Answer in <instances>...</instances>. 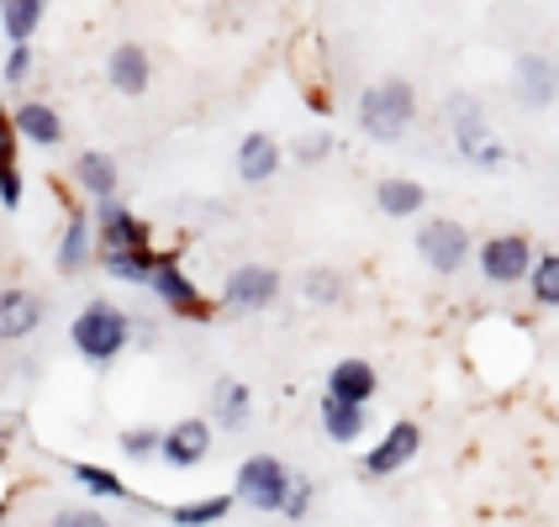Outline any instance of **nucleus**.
Returning a JSON list of instances; mask_svg holds the SVG:
<instances>
[{
    "label": "nucleus",
    "instance_id": "1",
    "mask_svg": "<svg viewBox=\"0 0 559 527\" xmlns=\"http://www.w3.org/2000/svg\"><path fill=\"white\" fill-rule=\"evenodd\" d=\"M412 122H417V91L402 74H385L359 95V132L370 143H402Z\"/></svg>",
    "mask_w": 559,
    "mask_h": 527
},
{
    "label": "nucleus",
    "instance_id": "2",
    "mask_svg": "<svg viewBox=\"0 0 559 527\" xmlns=\"http://www.w3.org/2000/svg\"><path fill=\"white\" fill-rule=\"evenodd\" d=\"M69 343H74V354H80L85 364L106 370V364L122 359L127 343H132V316H127L122 307H111V301H91V307L74 316Z\"/></svg>",
    "mask_w": 559,
    "mask_h": 527
},
{
    "label": "nucleus",
    "instance_id": "3",
    "mask_svg": "<svg viewBox=\"0 0 559 527\" xmlns=\"http://www.w3.org/2000/svg\"><path fill=\"white\" fill-rule=\"evenodd\" d=\"M449 132H454L460 158L475 164V169H501L507 164V143L491 132V122H486V111H480L475 95H454L449 100Z\"/></svg>",
    "mask_w": 559,
    "mask_h": 527
},
{
    "label": "nucleus",
    "instance_id": "4",
    "mask_svg": "<svg viewBox=\"0 0 559 527\" xmlns=\"http://www.w3.org/2000/svg\"><path fill=\"white\" fill-rule=\"evenodd\" d=\"M290 486H296V469H285L275 454H249L238 465V501L264 512V517H285V501H290Z\"/></svg>",
    "mask_w": 559,
    "mask_h": 527
},
{
    "label": "nucleus",
    "instance_id": "5",
    "mask_svg": "<svg viewBox=\"0 0 559 527\" xmlns=\"http://www.w3.org/2000/svg\"><path fill=\"white\" fill-rule=\"evenodd\" d=\"M475 264H480L486 285H523L533 275V264H538V253H533L523 232H497V238H486L475 249Z\"/></svg>",
    "mask_w": 559,
    "mask_h": 527
},
{
    "label": "nucleus",
    "instance_id": "6",
    "mask_svg": "<svg viewBox=\"0 0 559 527\" xmlns=\"http://www.w3.org/2000/svg\"><path fill=\"white\" fill-rule=\"evenodd\" d=\"M417 253H423V264L433 275H460L469 264V253H475V243H469V227H460L454 217H433L417 227Z\"/></svg>",
    "mask_w": 559,
    "mask_h": 527
},
{
    "label": "nucleus",
    "instance_id": "7",
    "mask_svg": "<svg viewBox=\"0 0 559 527\" xmlns=\"http://www.w3.org/2000/svg\"><path fill=\"white\" fill-rule=\"evenodd\" d=\"M148 285H154V296L175 311V316H186V322H212V301L201 296V285H195L175 259H158L154 275H148Z\"/></svg>",
    "mask_w": 559,
    "mask_h": 527
},
{
    "label": "nucleus",
    "instance_id": "8",
    "mask_svg": "<svg viewBox=\"0 0 559 527\" xmlns=\"http://www.w3.org/2000/svg\"><path fill=\"white\" fill-rule=\"evenodd\" d=\"M417 454H423V428H417V422H391L385 438L365 454V475H370V480H391V475H402Z\"/></svg>",
    "mask_w": 559,
    "mask_h": 527
},
{
    "label": "nucleus",
    "instance_id": "9",
    "mask_svg": "<svg viewBox=\"0 0 559 527\" xmlns=\"http://www.w3.org/2000/svg\"><path fill=\"white\" fill-rule=\"evenodd\" d=\"M275 296H280V270H270V264H238L227 275V285H222V301L233 311H264L275 307Z\"/></svg>",
    "mask_w": 559,
    "mask_h": 527
},
{
    "label": "nucleus",
    "instance_id": "10",
    "mask_svg": "<svg viewBox=\"0 0 559 527\" xmlns=\"http://www.w3.org/2000/svg\"><path fill=\"white\" fill-rule=\"evenodd\" d=\"M512 95H518V106H528V111L555 106V95H559L555 59H544V53H518V63H512Z\"/></svg>",
    "mask_w": 559,
    "mask_h": 527
},
{
    "label": "nucleus",
    "instance_id": "11",
    "mask_svg": "<svg viewBox=\"0 0 559 527\" xmlns=\"http://www.w3.org/2000/svg\"><path fill=\"white\" fill-rule=\"evenodd\" d=\"M212 428L217 422H206V417H186V422H175L169 433H164V465L169 469H195L206 454H212Z\"/></svg>",
    "mask_w": 559,
    "mask_h": 527
},
{
    "label": "nucleus",
    "instance_id": "12",
    "mask_svg": "<svg viewBox=\"0 0 559 527\" xmlns=\"http://www.w3.org/2000/svg\"><path fill=\"white\" fill-rule=\"evenodd\" d=\"M95 238H100V253H122V249H148V227L127 212L122 201L111 195V201H100L95 206Z\"/></svg>",
    "mask_w": 559,
    "mask_h": 527
},
{
    "label": "nucleus",
    "instance_id": "13",
    "mask_svg": "<svg viewBox=\"0 0 559 527\" xmlns=\"http://www.w3.org/2000/svg\"><path fill=\"white\" fill-rule=\"evenodd\" d=\"M43 327V296L27 285H5L0 290V343H22Z\"/></svg>",
    "mask_w": 559,
    "mask_h": 527
},
{
    "label": "nucleus",
    "instance_id": "14",
    "mask_svg": "<svg viewBox=\"0 0 559 527\" xmlns=\"http://www.w3.org/2000/svg\"><path fill=\"white\" fill-rule=\"evenodd\" d=\"M106 80L117 95H143L154 85V63H148V48L143 43H117L106 53Z\"/></svg>",
    "mask_w": 559,
    "mask_h": 527
},
{
    "label": "nucleus",
    "instance_id": "15",
    "mask_svg": "<svg viewBox=\"0 0 559 527\" xmlns=\"http://www.w3.org/2000/svg\"><path fill=\"white\" fill-rule=\"evenodd\" d=\"M280 143L270 137V132H249L243 143H238V180L243 185H270L280 175Z\"/></svg>",
    "mask_w": 559,
    "mask_h": 527
},
{
    "label": "nucleus",
    "instance_id": "16",
    "mask_svg": "<svg viewBox=\"0 0 559 527\" xmlns=\"http://www.w3.org/2000/svg\"><path fill=\"white\" fill-rule=\"evenodd\" d=\"M374 391H380V374H374L370 359H338V364L328 370V396H338V402L370 406Z\"/></svg>",
    "mask_w": 559,
    "mask_h": 527
},
{
    "label": "nucleus",
    "instance_id": "17",
    "mask_svg": "<svg viewBox=\"0 0 559 527\" xmlns=\"http://www.w3.org/2000/svg\"><path fill=\"white\" fill-rule=\"evenodd\" d=\"M253 417V391L243 380H217L212 385V422L222 433H243Z\"/></svg>",
    "mask_w": 559,
    "mask_h": 527
},
{
    "label": "nucleus",
    "instance_id": "18",
    "mask_svg": "<svg viewBox=\"0 0 559 527\" xmlns=\"http://www.w3.org/2000/svg\"><path fill=\"white\" fill-rule=\"evenodd\" d=\"M11 122H16V132L27 137L32 148H59L63 143V122L53 106H43V100H22L16 111H11Z\"/></svg>",
    "mask_w": 559,
    "mask_h": 527
},
{
    "label": "nucleus",
    "instance_id": "19",
    "mask_svg": "<svg viewBox=\"0 0 559 527\" xmlns=\"http://www.w3.org/2000/svg\"><path fill=\"white\" fill-rule=\"evenodd\" d=\"M374 206L385 212V217H417L423 206H428V185H417V180H406V175H391V180H380L374 185Z\"/></svg>",
    "mask_w": 559,
    "mask_h": 527
},
{
    "label": "nucleus",
    "instance_id": "20",
    "mask_svg": "<svg viewBox=\"0 0 559 527\" xmlns=\"http://www.w3.org/2000/svg\"><path fill=\"white\" fill-rule=\"evenodd\" d=\"M74 180H80V190H85V195H95V201H111V195H117V158L100 154V148H85V154L74 158Z\"/></svg>",
    "mask_w": 559,
    "mask_h": 527
},
{
    "label": "nucleus",
    "instance_id": "21",
    "mask_svg": "<svg viewBox=\"0 0 559 527\" xmlns=\"http://www.w3.org/2000/svg\"><path fill=\"white\" fill-rule=\"evenodd\" d=\"M365 422H370V406L322 396V433L333 438V443H354V438H365Z\"/></svg>",
    "mask_w": 559,
    "mask_h": 527
},
{
    "label": "nucleus",
    "instance_id": "22",
    "mask_svg": "<svg viewBox=\"0 0 559 527\" xmlns=\"http://www.w3.org/2000/svg\"><path fill=\"white\" fill-rule=\"evenodd\" d=\"M16 122L0 111V206L5 212H16L22 206V175H16Z\"/></svg>",
    "mask_w": 559,
    "mask_h": 527
},
{
    "label": "nucleus",
    "instance_id": "23",
    "mask_svg": "<svg viewBox=\"0 0 559 527\" xmlns=\"http://www.w3.org/2000/svg\"><path fill=\"white\" fill-rule=\"evenodd\" d=\"M91 217H85V212H74V217H69V227H63V238H59V253H53V259H59V275H80V270H85V264H91Z\"/></svg>",
    "mask_w": 559,
    "mask_h": 527
},
{
    "label": "nucleus",
    "instance_id": "24",
    "mask_svg": "<svg viewBox=\"0 0 559 527\" xmlns=\"http://www.w3.org/2000/svg\"><path fill=\"white\" fill-rule=\"evenodd\" d=\"M100 264H106V275L111 279H127V285H148L154 275L158 253L154 249H122V253H100Z\"/></svg>",
    "mask_w": 559,
    "mask_h": 527
},
{
    "label": "nucleus",
    "instance_id": "25",
    "mask_svg": "<svg viewBox=\"0 0 559 527\" xmlns=\"http://www.w3.org/2000/svg\"><path fill=\"white\" fill-rule=\"evenodd\" d=\"M43 11H48V0H5V5H0V27H5L11 43H32Z\"/></svg>",
    "mask_w": 559,
    "mask_h": 527
},
{
    "label": "nucleus",
    "instance_id": "26",
    "mask_svg": "<svg viewBox=\"0 0 559 527\" xmlns=\"http://www.w3.org/2000/svg\"><path fill=\"white\" fill-rule=\"evenodd\" d=\"M227 512H233V496L180 501V506H169V523H180V527H212V523H222Z\"/></svg>",
    "mask_w": 559,
    "mask_h": 527
},
{
    "label": "nucleus",
    "instance_id": "27",
    "mask_svg": "<svg viewBox=\"0 0 559 527\" xmlns=\"http://www.w3.org/2000/svg\"><path fill=\"white\" fill-rule=\"evenodd\" d=\"M528 290H533V307L544 311H559V253H538L528 275Z\"/></svg>",
    "mask_w": 559,
    "mask_h": 527
},
{
    "label": "nucleus",
    "instance_id": "28",
    "mask_svg": "<svg viewBox=\"0 0 559 527\" xmlns=\"http://www.w3.org/2000/svg\"><path fill=\"white\" fill-rule=\"evenodd\" d=\"M69 480H80L91 496H111V501H132V491L122 486V475H111V469L100 465H69Z\"/></svg>",
    "mask_w": 559,
    "mask_h": 527
},
{
    "label": "nucleus",
    "instance_id": "29",
    "mask_svg": "<svg viewBox=\"0 0 559 527\" xmlns=\"http://www.w3.org/2000/svg\"><path fill=\"white\" fill-rule=\"evenodd\" d=\"M117 448H122L127 459H154V454H164V433L158 428H122Z\"/></svg>",
    "mask_w": 559,
    "mask_h": 527
},
{
    "label": "nucleus",
    "instance_id": "30",
    "mask_svg": "<svg viewBox=\"0 0 559 527\" xmlns=\"http://www.w3.org/2000/svg\"><path fill=\"white\" fill-rule=\"evenodd\" d=\"M307 301H322V307L343 301V279L333 270H307Z\"/></svg>",
    "mask_w": 559,
    "mask_h": 527
},
{
    "label": "nucleus",
    "instance_id": "31",
    "mask_svg": "<svg viewBox=\"0 0 559 527\" xmlns=\"http://www.w3.org/2000/svg\"><path fill=\"white\" fill-rule=\"evenodd\" d=\"M48 527H111V523H106V517H100L95 506H59Z\"/></svg>",
    "mask_w": 559,
    "mask_h": 527
},
{
    "label": "nucleus",
    "instance_id": "32",
    "mask_svg": "<svg viewBox=\"0 0 559 527\" xmlns=\"http://www.w3.org/2000/svg\"><path fill=\"white\" fill-rule=\"evenodd\" d=\"M32 74V43H11V53H5V85H27Z\"/></svg>",
    "mask_w": 559,
    "mask_h": 527
},
{
    "label": "nucleus",
    "instance_id": "33",
    "mask_svg": "<svg viewBox=\"0 0 559 527\" xmlns=\"http://www.w3.org/2000/svg\"><path fill=\"white\" fill-rule=\"evenodd\" d=\"M311 496H317V486H311L307 475H296V486H290V501H285V517H290V523H301V517H307V506H311Z\"/></svg>",
    "mask_w": 559,
    "mask_h": 527
},
{
    "label": "nucleus",
    "instance_id": "34",
    "mask_svg": "<svg viewBox=\"0 0 559 527\" xmlns=\"http://www.w3.org/2000/svg\"><path fill=\"white\" fill-rule=\"evenodd\" d=\"M333 154V137H328V132H322V137H301V143H296V158H301V164H317V158H328Z\"/></svg>",
    "mask_w": 559,
    "mask_h": 527
},
{
    "label": "nucleus",
    "instance_id": "35",
    "mask_svg": "<svg viewBox=\"0 0 559 527\" xmlns=\"http://www.w3.org/2000/svg\"><path fill=\"white\" fill-rule=\"evenodd\" d=\"M555 69H559V59H555Z\"/></svg>",
    "mask_w": 559,
    "mask_h": 527
}]
</instances>
